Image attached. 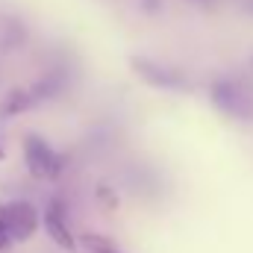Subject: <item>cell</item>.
Listing matches in <instances>:
<instances>
[{"label": "cell", "instance_id": "cell-1", "mask_svg": "<svg viewBox=\"0 0 253 253\" xmlns=\"http://www.w3.org/2000/svg\"><path fill=\"white\" fill-rule=\"evenodd\" d=\"M24 159L33 177L39 180H56L62 174L65 156H59L42 135H27L24 138Z\"/></svg>", "mask_w": 253, "mask_h": 253}, {"label": "cell", "instance_id": "cell-2", "mask_svg": "<svg viewBox=\"0 0 253 253\" xmlns=\"http://www.w3.org/2000/svg\"><path fill=\"white\" fill-rule=\"evenodd\" d=\"M0 227L9 233L12 242H27L39 230V212L30 200L0 203Z\"/></svg>", "mask_w": 253, "mask_h": 253}, {"label": "cell", "instance_id": "cell-3", "mask_svg": "<svg viewBox=\"0 0 253 253\" xmlns=\"http://www.w3.org/2000/svg\"><path fill=\"white\" fill-rule=\"evenodd\" d=\"M212 100L218 109H224L227 115H236V118H251L253 115V97L251 91L236 83V80H218L212 85Z\"/></svg>", "mask_w": 253, "mask_h": 253}, {"label": "cell", "instance_id": "cell-4", "mask_svg": "<svg viewBox=\"0 0 253 253\" xmlns=\"http://www.w3.org/2000/svg\"><path fill=\"white\" fill-rule=\"evenodd\" d=\"M44 230H47V236H50L62 251H74V248H77L74 233L68 230V218H65L62 200H50V206H47V212H44Z\"/></svg>", "mask_w": 253, "mask_h": 253}, {"label": "cell", "instance_id": "cell-5", "mask_svg": "<svg viewBox=\"0 0 253 253\" xmlns=\"http://www.w3.org/2000/svg\"><path fill=\"white\" fill-rule=\"evenodd\" d=\"M132 68H135L150 85H159V88H186V80H183L177 71H171V68H162V65L147 62V59H135Z\"/></svg>", "mask_w": 253, "mask_h": 253}, {"label": "cell", "instance_id": "cell-6", "mask_svg": "<svg viewBox=\"0 0 253 253\" xmlns=\"http://www.w3.org/2000/svg\"><path fill=\"white\" fill-rule=\"evenodd\" d=\"M83 245L91 253H121L109 239H103V236H97V233H85V236H83Z\"/></svg>", "mask_w": 253, "mask_h": 253}, {"label": "cell", "instance_id": "cell-7", "mask_svg": "<svg viewBox=\"0 0 253 253\" xmlns=\"http://www.w3.org/2000/svg\"><path fill=\"white\" fill-rule=\"evenodd\" d=\"M30 103H33L30 91H12V94L6 97V106H3V112H6V115H15V112H24Z\"/></svg>", "mask_w": 253, "mask_h": 253}, {"label": "cell", "instance_id": "cell-8", "mask_svg": "<svg viewBox=\"0 0 253 253\" xmlns=\"http://www.w3.org/2000/svg\"><path fill=\"white\" fill-rule=\"evenodd\" d=\"M9 245H12V239H9V233H6V230H3V227H0V253L6 251V248H9Z\"/></svg>", "mask_w": 253, "mask_h": 253}]
</instances>
